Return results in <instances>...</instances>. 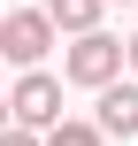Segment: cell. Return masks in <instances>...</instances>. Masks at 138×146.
Returning <instances> with one entry per match:
<instances>
[{"label":"cell","mask_w":138,"mask_h":146,"mask_svg":"<svg viewBox=\"0 0 138 146\" xmlns=\"http://www.w3.org/2000/svg\"><path fill=\"white\" fill-rule=\"evenodd\" d=\"M8 123L54 131V123H61V77H46V69H23V77H15V92H8Z\"/></svg>","instance_id":"cell-3"},{"label":"cell","mask_w":138,"mask_h":146,"mask_svg":"<svg viewBox=\"0 0 138 146\" xmlns=\"http://www.w3.org/2000/svg\"><path fill=\"white\" fill-rule=\"evenodd\" d=\"M0 146H46V131H31V123H8V131H0Z\"/></svg>","instance_id":"cell-7"},{"label":"cell","mask_w":138,"mask_h":146,"mask_svg":"<svg viewBox=\"0 0 138 146\" xmlns=\"http://www.w3.org/2000/svg\"><path fill=\"white\" fill-rule=\"evenodd\" d=\"M123 69H131V38H115V31H85V38H69V54H61V77L85 85V92H108Z\"/></svg>","instance_id":"cell-1"},{"label":"cell","mask_w":138,"mask_h":146,"mask_svg":"<svg viewBox=\"0 0 138 146\" xmlns=\"http://www.w3.org/2000/svg\"><path fill=\"white\" fill-rule=\"evenodd\" d=\"M100 8H108V0H46V15L61 23V38H85V31H100Z\"/></svg>","instance_id":"cell-5"},{"label":"cell","mask_w":138,"mask_h":146,"mask_svg":"<svg viewBox=\"0 0 138 146\" xmlns=\"http://www.w3.org/2000/svg\"><path fill=\"white\" fill-rule=\"evenodd\" d=\"M54 38H61V23H54L46 8H8V23H0V54H8L15 69H38Z\"/></svg>","instance_id":"cell-2"},{"label":"cell","mask_w":138,"mask_h":146,"mask_svg":"<svg viewBox=\"0 0 138 146\" xmlns=\"http://www.w3.org/2000/svg\"><path fill=\"white\" fill-rule=\"evenodd\" d=\"M100 131H108V139H138V77L131 85L115 77V85L100 92Z\"/></svg>","instance_id":"cell-4"},{"label":"cell","mask_w":138,"mask_h":146,"mask_svg":"<svg viewBox=\"0 0 138 146\" xmlns=\"http://www.w3.org/2000/svg\"><path fill=\"white\" fill-rule=\"evenodd\" d=\"M46 146H108V131H100V123H54Z\"/></svg>","instance_id":"cell-6"},{"label":"cell","mask_w":138,"mask_h":146,"mask_svg":"<svg viewBox=\"0 0 138 146\" xmlns=\"http://www.w3.org/2000/svg\"><path fill=\"white\" fill-rule=\"evenodd\" d=\"M131 77H138V31H131Z\"/></svg>","instance_id":"cell-8"}]
</instances>
